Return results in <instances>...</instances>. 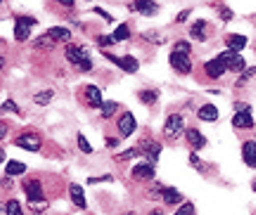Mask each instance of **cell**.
<instances>
[{
	"instance_id": "1",
	"label": "cell",
	"mask_w": 256,
	"mask_h": 215,
	"mask_svg": "<svg viewBox=\"0 0 256 215\" xmlns=\"http://www.w3.org/2000/svg\"><path fill=\"white\" fill-rule=\"evenodd\" d=\"M64 57L69 59V64H74L78 71H90L92 69V62H90V54L86 47H78V45H66V50H64Z\"/></svg>"
},
{
	"instance_id": "2",
	"label": "cell",
	"mask_w": 256,
	"mask_h": 215,
	"mask_svg": "<svg viewBox=\"0 0 256 215\" xmlns=\"http://www.w3.org/2000/svg\"><path fill=\"white\" fill-rule=\"evenodd\" d=\"M185 130V118L180 116V114H171V116L166 118L164 123V137L168 140V142H176L180 135H183Z\"/></svg>"
},
{
	"instance_id": "3",
	"label": "cell",
	"mask_w": 256,
	"mask_h": 215,
	"mask_svg": "<svg viewBox=\"0 0 256 215\" xmlns=\"http://www.w3.org/2000/svg\"><path fill=\"white\" fill-rule=\"evenodd\" d=\"M232 126L240 128V130L254 128V118H252V109H249V104H238V114L232 116Z\"/></svg>"
},
{
	"instance_id": "4",
	"label": "cell",
	"mask_w": 256,
	"mask_h": 215,
	"mask_svg": "<svg viewBox=\"0 0 256 215\" xmlns=\"http://www.w3.org/2000/svg\"><path fill=\"white\" fill-rule=\"evenodd\" d=\"M168 62H171V66H174V71H176V73H180V76H188V73L192 71V59H190V54L171 52Z\"/></svg>"
},
{
	"instance_id": "5",
	"label": "cell",
	"mask_w": 256,
	"mask_h": 215,
	"mask_svg": "<svg viewBox=\"0 0 256 215\" xmlns=\"http://www.w3.org/2000/svg\"><path fill=\"white\" fill-rule=\"evenodd\" d=\"M34 26H36V19L34 17H17V24H14V38H17V40H28L31 28Z\"/></svg>"
},
{
	"instance_id": "6",
	"label": "cell",
	"mask_w": 256,
	"mask_h": 215,
	"mask_svg": "<svg viewBox=\"0 0 256 215\" xmlns=\"http://www.w3.org/2000/svg\"><path fill=\"white\" fill-rule=\"evenodd\" d=\"M220 59L226 62V66H228L230 71H235V73H240V71H247V64H244V57L240 52H223L220 54Z\"/></svg>"
},
{
	"instance_id": "7",
	"label": "cell",
	"mask_w": 256,
	"mask_h": 215,
	"mask_svg": "<svg viewBox=\"0 0 256 215\" xmlns=\"http://www.w3.org/2000/svg\"><path fill=\"white\" fill-rule=\"evenodd\" d=\"M14 144L17 147H22V149H26V152H38L40 149V137L34 133H24V135H19L17 140H14Z\"/></svg>"
},
{
	"instance_id": "8",
	"label": "cell",
	"mask_w": 256,
	"mask_h": 215,
	"mask_svg": "<svg viewBox=\"0 0 256 215\" xmlns=\"http://www.w3.org/2000/svg\"><path fill=\"white\" fill-rule=\"evenodd\" d=\"M204 71H206L209 78H220L223 73L228 71V66H226V62L220 59V54H218V57H214V59H209V62L204 64Z\"/></svg>"
},
{
	"instance_id": "9",
	"label": "cell",
	"mask_w": 256,
	"mask_h": 215,
	"mask_svg": "<svg viewBox=\"0 0 256 215\" xmlns=\"http://www.w3.org/2000/svg\"><path fill=\"white\" fill-rule=\"evenodd\" d=\"M136 128H138L136 116H133L130 111H126V114L119 118V123H116V130H119L121 137H128V135H133V133H136Z\"/></svg>"
},
{
	"instance_id": "10",
	"label": "cell",
	"mask_w": 256,
	"mask_h": 215,
	"mask_svg": "<svg viewBox=\"0 0 256 215\" xmlns=\"http://www.w3.org/2000/svg\"><path fill=\"white\" fill-rule=\"evenodd\" d=\"M104 54H107V59H110V62H114L116 66H121V69H124V71H128V73H136L138 66H140L136 57H114V54H110L107 50H104Z\"/></svg>"
},
{
	"instance_id": "11",
	"label": "cell",
	"mask_w": 256,
	"mask_h": 215,
	"mask_svg": "<svg viewBox=\"0 0 256 215\" xmlns=\"http://www.w3.org/2000/svg\"><path fill=\"white\" fill-rule=\"evenodd\" d=\"M24 192H26V197H28V204L31 201H46V194H43V187H40L38 180H26L24 182Z\"/></svg>"
},
{
	"instance_id": "12",
	"label": "cell",
	"mask_w": 256,
	"mask_h": 215,
	"mask_svg": "<svg viewBox=\"0 0 256 215\" xmlns=\"http://www.w3.org/2000/svg\"><path fill=\"white\" fill-rule=\"evenodd\" d=\"M83 95H86V102H88V107H100V109H102L104 99H102L100 88H95V85H86V88H83Z\"/></svg>"
},
{
	"instance_id": "13",
	"label": "cell",
	"mask_w": 256,
	"mask_h": 215,
	"mask_svg": "<svg viewBox=\"0 0 256 215\" xmlns=\"http://www.w3.org/2000/svg\"><path fill=\"white\" fill-rule=\"evenodd\" d=\"M242 159L247 163L249 168H256V142L254 140H247L242 144Z\"/></svg>"
},
{
	"instance_id": "14",
	"label": "cell",
	"mask_w": 256,
	"mask_h": 215,
	"mask_svg": "<svg viewBox=\"0 0 256 215\" xmlns=\"http://www.w3.org/2000/svg\"><path fill=\"white\" fill-rule=\"evenodd\" d=\"M140 149L150 156V163H156L159 161V154H162V147H159V142H152V140H142L140 142Z\"/></svg>"
},
{
	"instance_id": "15",
	"label": "cell",
	"mask_w": 256,
	"mask_h": 215,
	"mask_svg": "<svg viewBox=\"0 0 256 215\" xmlns=\"http://www.w3.org/2000/svg\"><path fill=\"white\" fill-rule=\"evenodd\" d=\"M133 178L136 180H154V166L152 163H138L133 168Z\"/></svg>"
},
{
	"instance_id": "16",
	"label": "cell",
	"mask_w": 256,
	"mask_h": 215,
	"mask_svg": "<svg viewBox=\"0 0 256 215\" xmlns=\"http://www.w3.org/2000/svg\"><path fill=\"white\" fill-rule=\"evenodd\" d=\"M185 140L190 142V147L194 149V152H197V149H202V147L206 144V137H204L200 130H194V128H190V130L185 133Z\"/></svg>"
},
{
	"instance_id": "17",
	"label": "cell",
	"mask_w": 256,
	"mask_h": 215,
	"mask_svg": "<svg viewBox=\"0 0 256 215\" xmlns=\"http://www.w3.org/2000/svg\"><path fill=\"white\" fill-rule=\"evenodd\" d=\"M226 45H228L230 52H242V50L247 47V38L240 36V33H232V36L226 38Z\"/></svg>"
},
{
	"instance_id": "18",
	"label": "cell",
	"mask_w": 256,
	"mask_h": 215,
	"mask_svg": "<svg viewBox=\"0 0 256 215\" xmlns=\"http://www.w3.org/2000/svg\"><path fill=\"white\" fill-rule=\"evenodd\" d=\"M48 36L52 38V40H62V43L69 45V40H72V31H69V28H62V26H52L50 31H48Z\"/></svg>"
},
{
	"instance_id": "19",
	"label": "cell",
	"mask_w": 256,
	"mask_h": 215,
	"mask_svg": "<svg viewBox=\"0 0 256 215\" xmlns=\"http://www.w3.org/2000/svg\"><path fill=\"white\" fill-rule=\"evenodd\" d=\"M197 116H200L202 121H209V123H214V121L218 118V109L214 107V104H204V107H200Z\"/></svg>"
},
{
	"instance_id": "20",
	"label": "cell",
	"mask_w": 256,
	"mask_h": 215,
	"mask_svg": "<svg viewBox=\"0 0 256 215\" xmlns=\"http://www.w3.org/2000/svg\"><path fill=\"white\" fill-rule=\"evenodd\" d=\"M162 199H164V204H168V206H176V204H180V201H183V194H180L178 189H174V187H166L164 194H162Z\"/></svg>"
},
{
	"instance_id": "21",
	"label": "cell",
	"mask_w": 256,
	"mask_h": 215,
	"mask_svg": "<svg viewBox=\"0 0 256 215\" xmlns=\"http://www.w3.org/2000/svg\"><path fill=\"white\" fill-rule=\"evenodd\" d=\"M69 192H72V201L78 208H86V206H88V201H86V194H83L81 185H72V187H69Z\"/></svg>"
},
{
	"instance_id": "22",
	"label": "cell",
	"mask_w": 256,
	"mask_h": 215,
	"mask_svg": "<svg viewBox=\"0 0 256 215\" xmlns=\"http://www.w3.org/2000/svg\"><path fill=\"white\" fill-rule=\"evenodd\" d=\"M192 38L194 40H206V36H209V26H206V21H197L194 26H192Z\"/></svg>"
},
{
	"instance_id": "23",
	"label": "cell",
	"mask_w": 256,
	"mask_h": 215,
	"mask_svg": "<svg viewBox=\"0 0 256 215\" xmlns=\"http://www.w3.org/2000/svg\"><path fill=\"white\" fill-rule=\"evenodd\" d=\"M133 9L136 12H142V14H156V2H142V0H138V2H133Z\"/></svg>"
},
{
	"instance_id": "24",
	"label": "cell",
	"mask_w": 256,
	"mask_h": 215,
	"mask_svg": "<svg viewBox=\"0 0 256 215\" xmlns=\"http://www.w3.org/2000/svg\"><path fill=\"white\" fill-rule=\"evenodd\" d=\"M5 173H8V175H22V173H26V166L22 161H8Z\"/></svg>"
},
{
	"instance_id": "25",
	"label": "cell",
	"mask_w": 256,
	"mask_h": 215,
	"mask_svg": "<svg viewBox=\"0 0 256 215\" xmlns=\"http://www.w3.org/2000/svg\"><path fill=\"white\" fill-rule=\"evenodd\" d=\"M52 97H55V92H52V90H43V92H38L36 97H34V102L40 104V107H46V104L52 102Z\"/></svg>"
},
{
	"instance_id": "26",
	"label": "cell",
	"mask_w": 256,
	"mask_h": 215,
	"mask_svg": "<svg viewBox=\"0 0 256 215\" xmlns=\"http://www.w3.org/2000/svg\"><path fill=\"white\" fill-rule=\"evenodd\" d=\"M156 99H159V92H156V90H142V92H140V102H142V104H156Z\"/></svg>"
},
{
	"instance_id": "27",
	"label": "cell",
	"mask_w": 256,
	"mask_h": 215,
	"mask_svg": "<svg viewBox=\"0 0 256 215\" xmlns=\"http://www.w3.org/2000/svg\"><path fill=\"white\" fill-rule=\"evenodd\" d=\"M5 213L8 215H24V211H22V204H19L17 199H10L8 204H5Z\"/></svg>"
},
{
	"instance_id": "28",
	"label": "cell",
	"mask_w": 256,
	"mask_h": 215,
	"mask_svg": "<svg viewBox=\"0 0 256 215\" xmlns=\"http://www.w3.org/2000/svg\"><path fill=\"white\" fill-rule=\"evenodd\" d=\"M116 109H119V104H116V102H104V104H102V116L112 118L114 114H116Z\"/></svg>"
},
{
	"instance_id": "29",
	"label": "cell",
	"mask_w": 256,
	"mask_h": 215,
	"mask_svg": "<svg viewBox=\"0 0 256 215\" xmlns=\"http://www.w3.org/2000/svg\"><path fill=\"white\" fill-rule=\"evenodd\" d=\"M114 38H116V43H121V40H128V38H130V28H128L126 24H121V26L114 31Z\"/></svg>"
},
{
	"instance_id": "30",
	"label": "cell",
	"mask_w": 256,
	"mask_h": 215,
	"mask_svg": "<svg viewBox=\"0 0 256 215\" xmlns=\"http://www.w3.org/2000/svg\"><path fill=\"white\" fill-rule=\"evenodd\" d=\"M76 140H78V149H81L83 154H92V147H90V142H88V140H86L83 135H78Z\"/></svg>"
},
{
	"instance_id": "31",
	"label": "cell",
	"mask_w": 256,
	"mask_h": 215,
	"mask_svg": "<svg viewBox=\"0 0 256 215\" xmlns=\"http://www.w3.org/2000/svg\"><path fill=\"white\" fill-rule=\"evenodd\" d=\"M34 45H36V47H52V45H55V40H52V38H50V36L46 33V36L38 38V40H36Z\"/></svg>"
},
{
	"instance_id": "32",
	"label": "cell",
	"mask_w": 256,
	"mask_h": 215,
	"mask_svg": "<svg viewBox=\"0 0 256 215\" xmlns=\"http://www.w3.org/2000/svg\"><path fill=\"white\" fill-rule=\"evenodd\" d=\"M136 156H140V149H126V152L119 154L116 159H119V161H128V159H136Z\"/></svg>"
},
{
	"instance_id": "33",
	"label": "cell",
	"mask_w": 256,
	"mask_h": 215,
	"mask_svg": "<svg viewBox=\"0 0 256 215\" xmlns=\"http://www.w3.org/2000/svg\"><path fill=\"white\" fill-rule=\"evenodd\" d=\"M176 215H194V206H192L190 201H185L183 206H180L178 211H176Z\"/></svg>"
},
{
	"instance_id": "34",
	"label": "cell",
	"mask_w": 256,
	"mask_h": 215,
	"mask_svg": "<svg viewBox=\"0 0 256 215\" xmlns=\"http://www.w3.org/2000/svg\"><path fill=\"white\" fill-rule=\"evenodd\" d=\"M190 43H185V40H180V43H176V47H174V52H183V54H190Z\"/></svg>"
},
{
	"instance_id": "35",
	"label": "cell",
	"mask_w": 256,
	"mask_h": 215,
	"mask_svg": "<svg viewBox=\"0 0 256 215\" xmlns=\"http://www.w3.org/2000/svg\"><path fill=\"white\" fill-rule=\"evenodd\" d=\"M98 43L104 47V45H114V43H116V38H114V36H100V38H98Z\"/></svg>"
},
{
	"instance_id": "36",
	"label": "cell",
	"mask_w": 256,
	"mask_h": 215,
	"mask_svg": "<svg viewBox=\"0 0 256 215\" xmlns=\"http://www.w3.org/2000/svg\"><path fill=\"white\" fill-rule=\"evenodd\" d=\"M190 163L194 166V168H200V171H204V163L200 161V156H197V154H192V156H190Z\"/></svg>"
},
{
	"instance_id": "37",
	"label": "cell",
	"mask_w": 256,
	"mask_h": 215,
	"mask_svg": "<svg viewBox=\"0 0 256 215\" xmlns=\"http://www.w3.org/2000/svg\"><path fill=\"white\" fill-rule=\"evenodd\" d=\"M2 109H5V111H14V114L19 111L17 104H14V102H10V99H5V102H2Z\"/></svg>"
},
{
	"instance_id": "38",
	"label": "cell",
	"mask_w": 256,
	"mask_h": 215,
	"mask_svg": "<svg viewBox=\"0 0 256 215\" xmlns=\"http://www.w3.org/2000/svg\"><path fill=\"white\" fill-rule=\"evenodd\" d=\"M188 17H190V12H188V9H183V12H180V14L176 17V21H178V24H183V21H185Z\"/></svg>"
},
{
	"instance_id": "39",
	"label": "cell",
	"mask_w": 256,
	"mask_h": 215,
	"mask_svg": "<svg viewBox=\"0 0 256 215\" xmlns=\"http://www.w3.org/2000/svg\"><path fill=\"white\" fill-rule=\"evenodd\" d=\"M110 180H112V175H102V178H90L88 182L92 185V182H110Z\"/></svg>"
},
{
	"instance_id": "40",
	"label": "cell",
	"mask_w": 256,
	"mask_h": 215,
	"mask_svg": "<svg viewBox=\"0 0 256 215\" xmlns=\"http://www.w3.org/2000/svg\"><path fill=\"white\" fill-rule=\"evenodd\" d=\"M254 73H256V69H247V71L242 73V83H244V81H249V78H252Z\"/></svg>"
},
{
	"instance_id": "41",
	"label": "cell",
	"mask_w": 256,
	"mask_h": 215,
	"mask_svg": "<svg viewBox=\"0 0 256 215\" xmlns=\"http://www.w3.org/2000/svg\"><path fill=\"white\" fill-rule=\"evenodd\" d=\"M220 17H223V19H230V17H232V12H230L228 7H220Z\"/></svg>"
},
{
	"instance_id": "42",
	"label": "cell",
	"mask_w": 256,
	"mask_h": 215,
	"mask_svg": "<svg viewBox=\"0 0 256 215\" xmlns=\"http://www.w3.org/2000/svg\"><path fill=\"white\" fill-rule=\"evenodd\" d=\"M104 144H107V147H116V140H114V137H107V140H104Z\"/></svg>"
},
{
	"instance_id": "43",
	"label": "cell",
	"mask_w": 256,
	"mask_h": 215,
	"mask_svg": "<svg viewBox=\"0 0 256 215\" xmlns=\"http://www.w3.org/2000/svg\"><path fill=\"white\" fill-rule=\"evenodd\" d=\"M150 215H164V211H152Z\"/></svg>"
},
{
	"instance_id": "44",
	"label": "cell",
	"mask_w": 256,
	"mask_h": 215,
	"mask_svg": "<svg viewBox=\"0 0 256 215\" xmlns=\"http://www.w3.org/2000/svg\"><path fill=\"white\" fill-rule=\"evenodd\" d=\"M254 189H256V180H254Z\"/></svg>"
},
{
	"instance_id": "45",
	"label": "cell",
	"mask_w": 256,
	"mask_h": 215,
	"mask_svg": "<svg viewBox=\"0 0 256 215\" xmlns=\"http://www.w3.org/2000/svg\"><path fill=\"white\" fill-rule=\"evenodd\" d=\"M128 215H136V213H128Z\"/></svg>"
}]
</instances>
